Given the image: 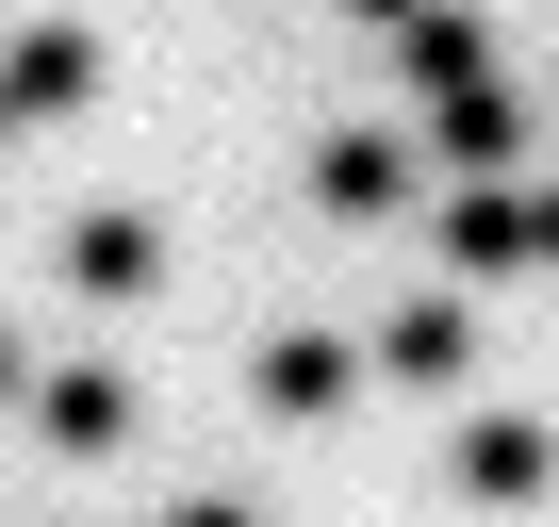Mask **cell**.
Returning <instances> with one entry per match:
<instances>
[{"label":"cell","instance_id":"1","mask_svg":"<svg viewBox=\"0 0 559 527\" xmlns=\"http://www.w3.org/2000/svg\"><path fill=\"white\" fill-rule=\"evenodd\" d=\"M526 247H543V214H526V198H510V181L477 165V181L444 198V264H493V281H510V264H526Z\"/></svg>","mask_w":559,"mask_h":527},{"label":"cell","instance_id":"2","mask_svg":"<svg viewBox=\"0 0 559 527\" xmlns=\"http://www.w3.org/2000/svg\"><path fill=\"white\" fill-rule=\"evenodd\" d=\"M34 429H50L67 461H116V445H132V379H116V363H83V379H50V396H34Z\"/></svg>","mask_w":559,"mask_h":527},{"label":"cell","instance_id":"3","mask_svg":"<svg viewBox=\"0 0 559 527\" xmlns=\"http://www.w3.org/2000/svg\"><path fill=\"white\" fill-rule=\"evenodd\" d=\"M543 478H559V445H543L526 412H477V429H461V494H493V511H526Z\"/></svg>","mask_w":559,"mask_h":527},{"label":"cell","instance_id":"4","mask_svg":"<svg viewBox=\"0 0 559 527\" xmlns=\"http://www.w3.org/2000/svg\"><path fill=\"white\" fill-rule=\"evenodd\" d=\"M313 198H330V214H395V198H412V149H395V132H330V149H313Z\"/></svg>","mask_w":559,"mask_h":527},{"label":"cell","instance_id":"5","mask_svg":"<svg viewBox=\"0 0 559 527\" xmlns=\"http://www.w3.org/2000/svg\"><path fill=\"white\" fill-rule=\"evenodd\" d=\"M148 264H165L148 214H83V231H67V281H83V297H148Z\"/></svg>","mask_w":559,"mask_h":527},{"label":"cell","instance_id":"6","mask_svg":"<svg viewBox=\"0 0 559 527\" xmlns=\"http://www.w3.org/2000/svg\"><path fill=\"white\" fill-rule=\"evenodd\" d=\"M444 165H493V181H510V165H526V99H510V83H444Z\"/></svg>","mask_w":559,"mask_h":527},{"label":"cell","instance_id":"7","mask_svg":"<svg viewBox=\"0 0 559 527\" xmlns=\"http://www.w3.org/2000/svg\"><path fill=\"white\" fill-rule=\"evenodd\" d=\"M346 347H263V412H346Z\"/></svg>","mask_w":559,"mask_h":527},{"label":"cell","instance_id":"8","mask_svg":"<svg viewBox=\"0 0 559 527\" xmlns=\"http://www.w3.org/2000/svg\"><path fill=\"white\" fill-rule=\"evenodd\" d=\"M379 363H395V379H461V297H412V314L379 330Z\"/></svg>","mask_w":559,"mask_h":527},{"label":"cell","instance_id":"9","mask_svg":"<svg viewBox=\"0 0 559 527\" xmlns=\"http://www.w3.org/2000/svg\"><path fill=\"white\" fill-rule=\"evenodd\" d=\"M17 99H83V34H34L17 50Z\"/></svg>","mask_w":559,"mask_h":527},{"label":"cell","instance_id":"10","mask_svg":"<svg viewBox=\"0 0 559 527\" xmlns=\"http://www.w3.org/2000/svg\"><path fill=\"white\" fill-rule=\"evenodd\" d=\"M165 527H263V511H230V494H181V511H165Z\"/></svg>","mask_w":559,"mask_h":527},{"label":"cell","instance_id":"11","mask_svg":"<svg viewBox=\"0 0 559 527\" xmlns=\"http://www.w3.org/2000/svg\"><path fill=\"white\" fill-rule=\"evenodd\" d=\"M526 214H543V264H559V181H543V198H526Z\"/></svg>","mask_w":559,"mask_h":527},{"label":"cell","instance_id":"12","mask_svg":"<svg viewBox=\"0 0 559 527\" xmlns=\"http://www.w3.org/2000/svg\"><path fill=\"white\" fill-rule=\"evenodd\" d=\"M362 17H428V0H362Z\"/></svg>","mask_w":559,"mask_h":527},{"label":"cell","instance_id":"13","mask_svg":"<svg viewBox=\"0 0 559 527\" xmlns=\"http://www.w3.org/2000/svg\"><path fill=\"white\" fill-rule=\"evenodd\" d=\"M0 396H17V347H0Z\"/></svg>","mask_w":559,"mask_h":527},{"label":"cell","instance_id":"14","mask_svg":"<svg viewBox=\"0 0 559 527\" xmlns=\"http://www.w3.org/2000/svg\"><path fill=\"white\" fill-rule=\"evenodd\" d=\"M0 116H17V99H0Z\"/></svg>","mask_w":559,"mask_h":527}]
</instances>
